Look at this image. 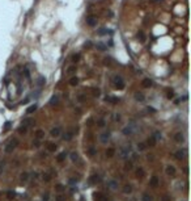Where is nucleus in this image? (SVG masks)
<instances>
[{
  "label": "nucleus",
  "instance_id": "obj_1",
  "mask_svg": "<svg viewBox=\"0 0 191 201\" xmlns=\"http://www.w3.org/2000/svg\"><path fill=\"white\" fill-rule=\"evenodd\" d=\"M131 153H132V146L130 143H126L118 150V157L119 159H128Z\"/></svg>",
  "mask_w": 191,
  "mask_h": 201
},
{
  "label": "nucleus",
  "instance_id": "obj_2",
  "mask_svg": "<svg viewBox=\"0 0 191 201\" xmlns=\"http://www.w3.org/2000/svg\"><path fill=\"white\" fill-rule=\"evenodd\" d=\"M18 146V139L17 138H12V139H9L8 141V143L5 145V147H4V151H5V154H12L13 153V150L16 147Z\"/></svg>",
  "mask_w": 191,
  "mask_h": 201
},
{
  "label": "nucleus",
  "instance_id": "obj_3",
  "mask_svg": "<svg viewBox=\"0 0 191 201\" xmlns=\"http://www.w3.org/2000/svg\"><path fill=\"white\" fill-rule=\"evenodd\" d=\"M135 129H136V124H135L134 120H131L130 124L122 129V134L123 135H132V134H134V131H135Z\"/></svg>",
  "mask_w": 191,
  "mask_h": 201
},
{
  "label": "nucleus",
  "instance_id": "obj_4",
  "mask_svg": "<svg viewBox=\"0 0 191 201\" xmlns=\"http://www.w3.org/2000/svg\"><path fill=\"white\" fill-rule=\"evenodd\" d=\"M113 83H114L115 88H118V89H123V88H124V86H126L124 79H123L122 76H119V75L113 78Z\"/></svg>",
  "mask_w": 191,
  "mask_h": 201
},
{
  "label": "nucleus",
  "instance_id": "obj_5",
  "mask_svg": "<svg viewBox=\"0 0 191 201\" xmlns=\"http://www.w3.org/2000/svg\"><path fill=\"white\" fill-rule=\"evenodd\" d=\"M93 200L94 201H109V197L102 192H94L93 193Z\"/></svg>",
  "mask_w": 191,
  "mask_h": 201
},
{
  "label": "nucleus",
  "instance_id": "obj_6",
  "mask_svg": "<svg viewBox=\"0 0 191 201\" xmlns=\"http://www.w3.org/2000/svg\"><path fill=\"white\" fill-rule=\"evenodd\" d=\"M102 180V177L99 176L98 174H93L92 176L89 177V184H92V185H97V184H99Z\"/></svg>",
  "mask_w": 191,
  "mask_h": 201
},
{
  "label": "nucleus",
  "instance_id": "obj_7",
  "mask_svg": "<svg viewBox=\"0 0 191 201\" xmlns=\"http://www.w3.org/2000/svg\"><path fill=\"white\" fill-rule=\"evenodd\" d=\"M110 137H111V133H110L109 130L107 131H103V133L99 134V141H101V143H107Z\"/></svg>",
  "mask_w": 191,
  "mask_h": 201
},
{
  "label": "nucleus",
  "instance_id": "obj_8",
  "mask_svg": "<svg viewBox=\"0 0 191 201\" xmlns=\"http://www.w3.org/2000/svg\"><path fill=\"white\" fill-rule=\"evenodd\" d=\"M106 187H107L110 191H115V189H118L119 184H118V181H116V180L111 179V180H107V183H106Z\"/></svg>",
  "mask_w": 191,
  "mask_h": 201
},
{
  "label": "nucleus",
  "instance_id": "obj_9",
  "mask_svg": "<svg viewBox=\"0 0 191 201\" xmlns=\"http://www.w3.org/2000/svg\"><path fill=\"white\" fill-rule=\"evenodd\" d=\"M177 172V170H176V167L174 166H171V164H168L166 168H165V174L168 175V176H174Z\"/></svg>",
  "mask_w": 191,
  "mask_h": 201
},
{
  "label": "nucleus",
  "instance_id": "obj_10",
  "mask_svg": "<svg viewBox=\"0 0 191 201\" xmlns=\"http://www.w3.org/2000/svg\"><path fill=\"white\" fill-rule=\"evenodd\" d=\"M97 34L98 35H113L114 34V30H110V29L107 28H101V29H98V32H97Z\"/></svg>",
  "mask_w": 191,
  "mask_h": 201
},
{
  "label": "nucleus",
  "instance_id": "obj_11",
  "mask_svg": "<svg viewBox=\"0 0 191 201\" xmlns=\"http://www.w3.org/2000/svg\"><path fill=\"white\" fill-rule=\"evenodd\" d=\"M86 24L89 25V26H96L97 25V17L94 15H90L86 17Z\"/></svg>",
  "mask_w": 191,
  "mask_h": 201
},
{
  "label": "nucleus",
  "instance_id": "obj_12",
  "mask_svg": "<svg viewBox=\"0 0 191 201\" xmlns=\"http://www.w3.org/2000/svg\"><path fill=\"white\" fill-rule=\"evenodd\" d=\"M60 133H61L60 126H55V128H53L50 130V135H51V137H54V138H56V137H59V135H60Z\"/></svg>",
  "mask_w": 191,
  "mask_h": 201
},
{
  "label": "nucleus",
  "instance_id": "obj_13",
  "mask_svg": "<svg viewBox=\"0 0 191 201\" xmlns=\"http://www.w3.org/2000/svg\"><path fill=\"white\" fill-rule=\"evenodd\" d=\"M158 184H160V179H158L156 175H153V176L151 177V180H149V185L152 188H157Z\"/></svg>",
  "mask_w": 191,
  "mask_h": 201
},
{
  "label": "nucleus",
  "instance_id": "obj_14",
  "mask_svg": "<svg viewBox=\"0 0 191 201\" xmlns=\"http://www.w3.org/2000/svg\"><path fill=\"white\" fill-rule=\"evenodd\" d=\"M122 192L124 194H131L132 193V185L131 184H124L123 188H122Z\"/></svg>",
  "mask_w": 191,
  "mask_h": 201
},
{
  "label": "nucleus",
  "instance_id": "obj_15",
  "mask_svg": "<svg viewBox=\"0 0 191 201\" xmlns=\"http://www.w3.org/2000/svg\"><path fill=\"white\" fill-rule=\"evenodd\" d=\"M140 200L141 201H153V196H152L151 193H148V192H144L143 194H141Z\"/></svg>",
  "mask_w": 191,
  "mask_h": 201
},
{
  "label": "nucleus",
  "instance_id": "obj_16",
  "mask_svg": "<svg viewBox=\"0 0 191 201\" xmlns=\"http://www.w3.org/2000/svg\"><path fill=\"white\" fill-rule=\"evenodd\" d=\"M183 139H184L183 133L178 131V133H176V134H174V141H176L177 143H181V142H183Z\"/></svg>",
  "mask_w": 191,
  "mask_h": 201
},
{
  "label": "nucleus",
  "instance_id": "obj_17",
  "mask_svg": "<svg viewBox=\"0 0 191 201\" xmlns=\"http://www.w3.org/2000/svg\"><path fill=\"white\" fill-rule=\"evenodd\" d=\"M156 143H157V141L154 139V137L153 135H151V137H148V139H147V143H145V146H151V147H153V146H156Z\"/></svg>",
  "mask_w": 191,
  "mask_h": 201
},
{
  "label": "nucleus",
  "instance_id": "obj_18",
  "mask_svg": "<svg viewBox=\"0 0 191 201\" xmlns=\"http://www.w3.org/2000/svg\"><path fill=\"white\" fill-rule=\"evenodd\" d=\"M105 101L111 103V104H118V103H119V99H118V97H114V96H106V97H105Z\"/></svg>",
  "mask_w": 191,
  "mask_h": 201
},
{
  "label": "nucleus",
  "instance_id": "obj_19",
  "mask_svg": "<svg viewBox=\"0 0 191 201\" xmlns=\"http://www.w3.org/2000/svg\"><path fill=\"white\" fill-rule=\"evenodd\" d=\"M45 138V131L42 130V129H38V130H35V139H38V141H41V139Z\"/></svg>",
  "mask_w": 191,
  "mask_h": 201
},
{
  "label": "nucleus",
  "instance_id": "obj_20",
  "mask_svg": "<svg viewBox=\"0 0 191 201\" xmlns=\"http://www.w3.org/2000/svg\"><path fill=\"white\" fill-rule=\"evenodd\" d=\"M184 154H186V151H184V150H178L174 157H176L177 160H182L183 158H184Z\"/></svg>",
  "mask_w": 191,
  "mask_h": 201
},
{
  "label": "nucleus",
  "instance_id": "obj_21",
  "mask_svg": "<svg viewBox=\"0 0 191 201\" xmlns=\"http://www.w3.org/2000/svg\"><path fill=\"white\" fill-rule=\"evenodd\" d=\"M34 122V120L31 118V117H28V118H25V120H22V126H25V128H29L31 124Z\"/></svg>",
  "mask_w": 191,
  "mask_h": 201
},
{
  "label": "nucleus",
  "instance_id": "obj_22",
  "mask_svg": "<svg viewBox=\"0 0 191 201\" xmlns=\"http://www.w3.org/2000/svg\"><path fill=\"white\" fill-rule=\"evenodd\" d=\"M48 103H50V105H58V104H59V96H58V95H53Z\"/></svg>",
  "mask_w": 191,
  "mask_h": 201
},
{
  "label": "nucleus",
  "instance_id": "obj_23",
  "mask_svg": "<svg viewBox=\"0 0 191 201\" xmlns=\"http://www.w3.org/2000/svg\"><path fill=\"white\" fill-rule=\"evenodd\" d=\"M141 86H143L144 88H151V87L153 86V82H152V79H144Z\"/></svg>",
  "mask_w": 191,
  "mask_h": 201
},
{
  "label": "nucleus",
  "instance_id": "obj_24",
  "mask_svg": "<svg viewBox=\"0 0 191 201\" xmlns=\"http://www.w3.org/2000/svg\"><path fill=\"white\" fill-rule=\"evenodd\" d=\"M134 97H135V100H136V101H139V103H143L144 100H145V96H144L141 92H136Z\"/></svg>",
  "mask_w": 191,
  "mask_h": 201
},
{
  "label": "nucleus",
  "instance_id": "obj_25",
  "mask_svg": "<svg viewBox=\"0 0 191 201\" xmlns=\"http://www.w3.org/2000/svg\"><path fill=\"white\" fill-rule=\"evenodd\" d=\"M136 37H138V40L140 41V42H144L145 40H147V37H145V33H144L143 30H139L138 34H136Z\"/></svg>",
  "mask_w": 191,
  "mask_h": 201
},
{
  "label": "nucleus",
  "instance_id": "obj_26",
  "mask_svg": "<svg viewBox=\"0 0 191 201\" xmlns=\"http://www.w3.org/2000/svg\"><path fill=\"white\" fill-rule=\"evenodd\" d=\"M28 180H29V174L28 172H21V175H20V181L21 183H26Z\"/></svg>",
  "mask_w": 191,
  "mask_h": 201
},
{
  "label": "nucleus",
  "instance_id": "obj_27",
  "mask_svg": "<svg viewBox=\"0 0 191 201\" xmlns=\"http://www.w3.org/2000/svg\"><path fill=\"white\" fill-rule=\"evenodd\" d=\"M73 138V133L72 131H67V133H64V135H63V139L64 141H71V139Z\"/></svg>",
  "mask_w": 191,
  "mask_h": 201
},
{
  "label": "nucleus",
  "instance_id": "obj_28",
  "mask_svg": "<svg viewBox=\"0 0 191 201\" xmlns=\"http://www.w3.org/2000/svg\"><path fill=\"white\" fill-rule=\"evenodd\" d=\"M56 145L55 143H53V142H50V143H47V150L50 151V153H55L56 151Z\"/></svg>",
  "mask_w": 191,
  "mask_h": 201
},
{
  "label": "nucleus",
  "instance_id": "obj_29",
  "mask_svg": "<svg viewBox=\"0 0 191 201\" xmlns=\"http://www.w3.org/2000/svg\"><path fill=\"white\" fill-rule=\"evenodd\" d=\"M69 158H71V160H72L73 163H76V162L79 160V154H77L76 151H72L71 155H69Z\"/></svg>",
  "mask_w": 191,
  "mask_h": 201
},
{
  "label": "nucleus",
  "instance_id": "obj_30",
  "mask_svg": "<svg viewBox=\"0 0 191 201\" xmlns=\"http://www.w3.org/2000/svg\"><path fill=\"white\" fill-rule=\"evenodd\" d=\"M105 154H106V157H107V158H113V157H114V154H115V150L110 147V149H107V150L105 151Z\"/></svg>",
  "mask_w": 191,
  "mask_h": 201
},
{
  "label": "nucleus",
  "instance_id": "obj_31",
  "mask_svg": "<svg viewBox=\"0 0 191 201\" xmlns=\"http://www.w3.org/2000/svg\"><path fill=\"white\" fill-rule=\"evenodd\" d=\"M66 158H67V154H66V153H60L59 155H58L56 160L59 162V163H61V162H64V160H66Z\"/></svg>",
  "mask_w": 191,
  "mask_h": 201
},
{
  "label": "nucleus",
  "instance_id": "obj_32",
  "mask_svg": "<svg viewBox=\"0 0 191 201\" xmlns=\"http://www.w3.org/2000/svg\"><path fill=\"white\" fill-rule=\"evenodd\" d=\"M132 167H134V162H131V160L126 162V166H124V170L126 171H131Z\"/></svg>",
  "mask_w": 191,
  "mask_h": 201
},
{
  "label": "nucleus",
  "instance_id": "obj_33",
  "mask_svg": "<svg viewBox=\"0 0 191 201\" xmlns=\"http://www.w3.org/2000/svg\"><path fill=\"white\" fill-rule=\"evenodd\" d=\"M145 175V172H144V170L141 167H139V168H136V177H143Z\"/></svg>",
  "mask_w": 191,
  "mask_h": 201
},
{
  "label": "nucleus",
  "instance_id": "obj_34",
  "mask_svg": "<svg viewBox=\"0 0 191 201\" xmlns=\"http://www.w3.org/2000/svg\"><path fill=\"white\" fill-rule=\"evenodd\" d=\"M42 180L43 181H46V183H48V181H51V175L50 174H42Z\"/></svg>",
  "mask_w": 191,
  "mask_h": 201
},
{
  "label": "nucleus",
  "instance_id": "obj_35",
  "mask_svg": "<svg viewBox=\"0 0 191 201\" xmlns=\"http://www.w3.org/2000/svg\"><path fill=\"white\" fill-rule=\"evenodd\" d=\"M55 191H56V192H59V193H61V192H64V191H66V187H64L63 184H58V185L55 187Z\"/></svg>",
  "mask_w": 191,
  "mask_h": 201
},
{
  "label": "nucleus",
  "instance_id": "obj_36",
  "mask_svg": "<svg viewBox=\"0 0 191 201\" xmlns=\"http://www.w3.org/2000/svg\"><path fill=\"white\" fill-rule=\"evenodd\" d=\"M96 47L98 49L99 51H105V50H107V47H106V45H103V44H101V42H98V44L96 45Z\"/></svg>",
  "mask_w": 191,
  "mask_h": 201
},
{
  "label": "nucleus",
  "instance_id": "obj_37",
  "mask_svg": "<svg viewBox=\"0 0 191 201\" xmlns=\"http://www.w3.org/2000/svg\"><path fill=\"white\" fill-rule=\"evenodd\" d=\"M88 155L89 157H94V155H97V150L94 147H89L88 149Z\"/></svg>",
  "mask_w": 191,
  "mask_h": 201
},
{
  "label": "nucleus",
  "instance_id": "obj_38",
  "mask_svg": "<svg viewBox=\"0 0 191 201\" xmlns=\"http://www.w3.org/2000/svg\"><path fill=\"white\" fill-rule=\"evenodd\" d=\"M35 109H37V104H33V105H30V106L26 109V113H28V114H30V113H33V112L35 111Z\"/></svg>",
  "mask_w": 191,
  "mask_h": 201
},
{
  "label": "nucleus",
  "instance_id": "obj_39",
  "mask_svg": "<svg viewBox=\"0 0 191 201\" xmlns=\"http://www.w3.org/2000/svg\"><path fill=\"white\" fill-rule=\"evenodd\" d=\"M69 84H71V86H77V84H79V79H77V76H73V78H71V80H69Z\"/></svg>",
  "mask_w": 191,
  "mask_h": 201
},
{
  "label": "nucleus",
  "instance_id": "obj_40",
  "mask_svg": "<svg viewBox=\"0 0 191 201\" xmlns=\"http://www.w3.org/2000/svg\"><path fill=\"white\" fill-rule=\"evenodd\" d=\"M71 59H72V62H73V63L79 62V61H80V54H79V53L73 54V55H72V58H71Z\"/></svg>",
  "mask_w": 191,
  "mask_h": 201
},
{
  "label": "nucleus",
  "instance_id": "obj_41",
  "mask_svg": "<svg viewBox=\"0 0 191 201\" xmlns=\"http://www.w3.org/2000/svg\"><path fill=\"white\" fill-rule=\"evenodd\" d=\"M45 83H46V79H45L43 76H39V78H38V80H37V84H38V86H43Z\"/></svg>",
  "mask_w": 191,
  "mask_h": 201
},
{
  "label": "nucleus",
  "instance_id": "obj_42",
  "mask_svg": "<svg viewBox=\"0 0 191 201\" xmlns=\"http://www.w3.org/2000/svg\"><path fill=\"white\" fill-rule=\"evenodd\" d=\"M26 131H28V128H25V126H20V128H18V133H20V134H26Z\"/></svg>",
  "mask_w": 191,
  "mask_h": 201
},
{
  "label": "nucleus",
  "instance_id": "obj_43",
  "mask_svg": "<svg viewBox=\"0 0 191 201\" xmlns=\"http://www.w3.org/2000/svg\"><path fill=\"white\" fill-rule=\"evenodd\" d=\"M31 146H33L34 149H38L41 146V141H38V139H35V141L31 142Z\"/></svg>",
  "mask_w": 191,
  "mask_h": 201
},
{
  "label": "nucleus",
  "instance_id": "obj_44",
  "mask_svg": "<svg viewBox=\"0 0 191 201\" xmlns=\"http://www.w3.org/2000/svg\"><path fill=\"white\" fill-rule=\"evenodd\" d=\"M15 196H16V193L13 192V191H8V192H7V197H8L9 200L15 199Z\"/></svg>",
  "mask_w": 191,
  "mask_h": 201
},
{
  "label": "nucleus",
  "instance_id": "obj_45",
  "mask_svg": "<svg viewBox=\"0 0 191 201\" xmlns=\"http://www.w3.org/2000/svg\"><path fill=\"white\" fill-rule=\"evenodd\" d=\"M152 135H153V137H154V139H156L157 142H158V141H160V139H161V133H160V131H154V133H153V134H152Z\"/></svg>",
  "mask_w": 191,
  "mask_h": 201
},
{
  "label": "nucleus",
  "instance_id": "obj_46",
  "mask_svg": "<svg viewBox=\"0 0 191 201\" xmlns=\"http://www.w3.org/2000/svg\"><path fill=\"white\" fill-rule=\"evenodd\" d=\"M105 125L106 124H105V120H103V118H101V120H98V121H97V126H98V128H103Z\"/></svg>",
  "mask_w": 191,
  "mask_h": 201
},
{
  "label": "nucleus",
  "instance_id": "obj_47",
  "mask_svg": "<svg viewBox=\"0 0 191 201\" xmlns=\"http://www.w3.org/2000/svg\"><path fill=\"white\" fill-rule=\"evenodd\" d=\"M75 71H76V67L75 66H69L68 69H67V74H69V75H71V74H73Z\"/></svg>",
  "mask_w": 191,
  "mask_h": 201
},
{
  "label": "nucleus",
  "instance_id": "obj_48",
  "mask_svg": "<svg viewBox=\"0 0 191 201\" xmlns=\"http://www.w3.org/2000/svg\"><path fill=\"white\" fill-rule=\"evenodd\" d=\"M145 149H147L145 143H138V150H139V151H144Z\"/></svg>",
  "mask_w": 191,
  "mask_h": 201
},
{
  "label": "nucleus",
  "instance_id": "obj_49",
  "mask_svg": "<svg viewBox=\"0 0 191 201\" xmlns=\"http://www.w3.org/2000/svg\"><path fill=\"white\" fill-rule=\"evenodd\" d=\"M5 170V162H0V175H3Z\"/></svg>",
  "mask_w": 191,
  "mask_h": 201
},
{
  "label": "nucleus",
  "instance_id": "obj_50",
  "mask_svg": "<svg viewBox=\"0 0 191 201\" xmlns=\"http://www.w3.org/2000/svg\"><path fill=\"white\" fill-rule=\"evenodd\" d=\"M55 201H66V197L60 193V194H58V196L55 197Z\"/></svg>",
  "mask_w": 191,
  "mask_h": 201
},
{
  "label": "nucleus",
  "instance_id": "obj_51",
  "mask_svg": "<svg viewBox=\"0 0 191 201\" xmlns=\"http://www.w3.org/2000/svg\"><path fill=\"white\" fill-rule=\"evenodd\" d=\"M11 126H12V124H11V122H5V125H4V128H3V130H4V131H7V130H9V129H11Z\"/></svg>",
  "mask_w": 191,
  "mask_h": 201
},
{
  "label": "nucleus",
  "instance_id": "obj_52",
  "mask_svg": "<svg viewBox=\"0 0 191 201\" xmlns=\"http://www.w3.org/2000/svg\"><path fill=\"white\" fill-rule=\"evenodd\" d=\"M121 114H119V113H114V121L115 122H119V121H121Z\"/></svg>",
  "mask_w": 191,
  "mask_h": 201
},
{
  "label": "nucleus",
  "instance_id": "obj_53",
  "mask_svg": "<svg viewBox=\"0 0 191 201\" xmlns=\"http://www.w3.org/2000/svg\"><path fill=\"white\" fill-rule=\"evenodd\" d=\"M48 200H50V196H48V193L42 194V201H48Z\"/></svg>",
  "mask_w": 191,
  "mask_h": 201
},
{
  "label": "nucleus",
  "instance_id": "obj_54",
  "mask_svg": "<svg viewBox=\"0 0 191 201\" xmlns=\"http://www.w3.org/2000/svg\"><path fill=\"white\" fill-rule=\"evenodd\" d=\"M76 183H77V179H69V180H68V184H69V185H76Z\"/></svg>",
  "mask_w": 191,
  "mask_h": 201
},
{
  "label": "nucleus",
  "instance_id": "obj_55",
  "mask_svg": "<svg viewBox=\"0 0 191 201\" xmlns=\"http://www.w3.org/2000/svg\"><path fill=\"white\" fill-rule=\"evenodd\" d=\"M93 95H94V96H99V95H101L99 89L98 88H93Z\"/></svg>",
  "mask_w": 191,
  "mask_h": 201
},
{
  "label": "nucleus",
  "instance_id": "obj_56",
  "mask_svg": "<svg viewBox=\"0 0 191 201\" xmlns=\"http://www.w3.org/2000/svg\"><path fill=\"white\" fill-rule=\"evenodd\" d=\"M22 74H24V75L26 76L28 79H29V78H30V74H29V70L26 69V67H25V69H24V72H22Z\"/></svg>",
  "mask_w": 191,
  "mask_h": 201
},
{
  "label": "nucleus",
  "instance_id": "obj_57",
  "mask_svg": "<svg viewBox=\"0 0 191 201\" xmlns=\"http://www.w3.org/2000/svg\"><path fill=\"white\" fill-rule=\"evenodd\" d=\"M174 97V92L173 91H169V92H168V99H173Z\"/></svg>",
  "mask_w": 191,
  "mask_h": 201
},
{
  "label": "nucleus",
  "instance_id": "obj_58",
  "mask_svg": "<svg viewBox=\"0 0 191 201\" xmlns=\"http://www.w3.org/2000/svg\"><path fill=\"white\" fill-rule=\"evenodd\" d=\"M161 201H170V197L168 196V194H165V196H162V199H161Z\"/></svg>",
  "mask_w": 191,
  "mask_h": 201
},
{
  "label": "nucleus",
  "instance_id": "obj_59",
  "mask_svg": "<svg viewBox=\"0 0 191 201\" xmlns=\"http://www.w3.org/2000/svg\"><path fill=\"white\" fill-rule=\"evenodd\" d=\"M84 47H92V42H90V41H86L85 44H84Z\"/></svg>",
  "mask_w": 191,
  "mask_h": 201
},
{
  "label": "nucleus",
  "instance_id": "obj_60",
  "mask_svg": "<svg viewBox=\"0 0 191 201\" xmlns=\"http://www.w3.org/2000/svg\"><path fill=\"white\" fill-rule=\"evenodd\" d=\"M147 111H148V112H152V113H156V109H154V108H152V106H148V108H147Z\"/></svg>",
  "mask_w": 191,
  "mask_h": 201
},
{
  "label": "nucleus",
  "instance_id": "obj_61",
  "mask_svg": "<svg viewBox=\"0 0 191 201\" xmlns=\"http://www.w3.org/2000/svg\"><path fill=\"white\" fill-rule=\"evenodd\" d=\"M182 201H184V200H182Z\"/></svg>",
  "mask_w": 191,
  "mask_h": 201
}]
</instances>
